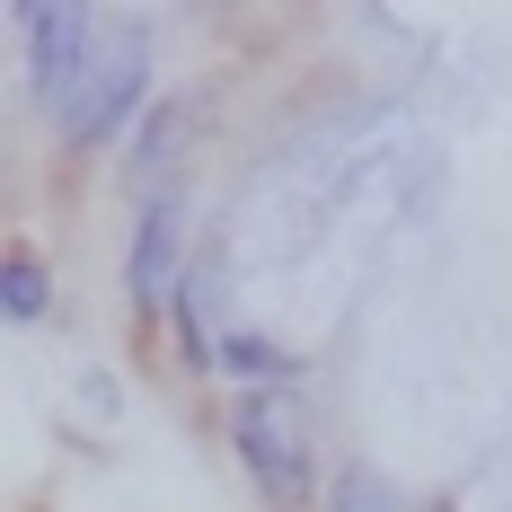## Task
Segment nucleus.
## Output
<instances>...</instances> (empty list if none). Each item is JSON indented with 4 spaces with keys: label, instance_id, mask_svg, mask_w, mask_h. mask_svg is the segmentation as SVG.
Here are the masks:
<instances>
[{
    "label": "nucleus",
    "instance_id": "f257e3e1",
    "mask_svg": "<svg viewBox=\"0 0 512 512\" xmlns=\"http://www.w3.org/2000/svg\"><path fill=\"white\" fill-rule=\"evenodd\" d=\"M230 433H239L256 486H265L274 504H301V495H309V442H301V407H292V398H274V389L239 398Z\"/></svg>",
    "mask_w": 512,
    "mask_h": 512
},
{
    "label": "nucleus",
    "instance_id": "f03ea898",
    "mask_svg": "<svg viewBox=\"0 0 512 512\" xmlns=\"http://www.w3.org/2000/svg\"><path fill=\"white\" fill-rule=\"evenodd\" d=\"M27 45H36V89H45V106H53V115H71L80 80H89V62H98V27H89V9L36 0V9H27Z\"/></svg>",
    "mask_w": 512,
    "mask_h": 512
},
{
    "label": "nucleus",
    "instance_id": "7ed1b4c3",
    "mask_svg": "<svg viewBox=\"0 0 512 512\" xmlns=\"http://www.w3.org/2000/svg\"><path fill=\"white\" fill-rule=\"evenodd\" d=\"M142 80H151V36H142V27H115V36L98 45V62H89V80H80V98H71V115H62V124H71L80 142H89V133H106L124 106L142 98Z\"/></svg>",
    "mask_w": 512,
    "mask_h": 512
},
{
    "label": "nucleus",
    "instance_id": "20e7f679",
    "mask_svg": "<svg viewBox=\"0 0 512 512\" xmlns=\"http://www.w3.org/2000/svg\"><path fill=\"white\" fill-rule=\"evenodd\" d=\"M177 230H186V204L159 186L151 204H142V230H133V265H124V283H133V301L159 309L168 301V283H177Z\"/></svg>",
    "mask_w": 512,
    "mask_h": 512
},
{
    "label": "nucleus",
    "instance_id": "39448f33",
    "mask_svg": "<svg viewBox=\"0 0 512 512\" xmlns=\"http://www.w3.org/2000/svg\"><path fill=\"white\" fill-rule=\"evenodd\" d=\"M186 124H195V106H159L151 115V133H142V142H133V177H168V168H177V142H186Z\"/></svg>",
    "mask_w": 512,
    "mask_h": 512
},
{
    "label": "nucleus",
    "instance_id": "423d86ee",
    "mask_svg": "<svg viewBox=\"0 0 512 512\" xmlns=\"http://www.w3.org/2000/svg\"><path fill=\"white\" fill-rule=\"evenodd\" d=\"M53 283L45 265H27V256H0V318H45Z\"/></svg>",
    "mask_w": 512,
    "mask_h": 512
},
{
    "label": "nucleus",
    "instance_id": "0eeeda50",
    "mask_svg": "<svg viewBox=\"0 0 512 512\" xmlns=\"http://www.w3.org/2000/svg\"><path fill=\"white\" fill-rule=\"evenodd\" d=\"M336 512H398V504H389V486H380V477H362V468H354V477L336 486Z\"/></svg>",
    "mask_w": 512,
    "mask_h": 512
}]
</instances>
